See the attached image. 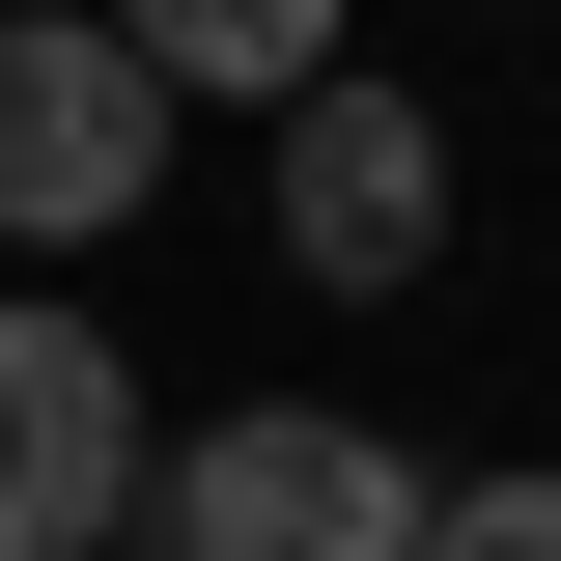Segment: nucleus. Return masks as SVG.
Listing matches in <instances>:
<instances>
[{
    "mask_svg": "<svg viewBox=\"0 0 561 561\" xmlns=\"http://www.w3.org/2000/svg\"><path fill=\"white\" fill-rule=\"evenodd\" d=\"M140 534H169V561H421V534H449V478H421L393 421L280 393V421H197V449L140 478Z\"/></svg>",
    "mask_w": 561,
    "mask_h": 561,
    "instance_id": "nucleus-1",
    "label": "nucleus"
},
{
    "mask_svg": "<svg viewBox=\"0 0 561 561\" xmlns=\"http://www.w3.org/2000/svg\"><path fill=\"white\" fill-rule=\"evenodd\" d=\"M140 197H169V84L113 57V0H28L0 28V253H84Z\"/></svg>",
    "mask_w": 561,
    "mask_h": 561,
    "instance_id": "nucleus-2",
    "label": "nucleus"
},
{
    "mask_svg": "<svg viewBox=\"0 0 561 561\" xmlns=\"http://www.w3.org/2000/svg\"><path fill=\"white\" fill-rule=\"evenodd\" d=\"M140 365L84 337V309H0V561H113L140 534Z\"/></svg>",
    "mask_w": 561,
    "mask_h": 561,
    "instance_id": "nucleus-3",
    "label": "nucleus"
},
{
    "mask_svg": "<svg viewBox=\"0 0 561 561\" xmlns=\"http://www.w3.org/2000/svg\"><path fill=\"white\" fill-rule=\"evenodd\" d=\"M280 253L337 280V309H393L421 253H449V113H421V84H309V113H280Z\"/></svg>",
    "mask_w": 561,
    "mask_h": 561,
    "instance_id": "nucleus-4",
    "label": "nucleus"
},
{
    "mask_svg": "<svg viewBox=\"0 0 561 561\" xmlns=\"http://www.w3.org/2000/svg\"><path fill=\"white\" fill-rule=\"evenodd\" d=\"M113 57L169 84V113H309V84H337V0H113Z\"/></svg>",
    "mask_w": 561,
    "mask_h": 561,
    "instance_id": "nucleus-5",
    "label": "nucleus"
},
{
    "mask_svg": "<svg viewBox=\"0 0 561 561\" xmlns=\"http://www.w3.org/2000/svg\"><path fill=\"white\" fill-rule=\"evenodd\" d=\"M421 561H561V478H449V534Z\"/></svg>",
    "mask_w": 561,
    "mask_h": 561,
    "instance_id": "nucleus-6",
    "label": "nucleus"
},
{
    "mask_svg": "<svg viewBox=\"0 0 561 561\" xmlns=\"http://www.w3.org/2000/svg\"><path fill=\"white\" fill-rule=\"evenodd\" d=\"M0 28H28V0H0Z\"/></svg>",
    "mask_w": 561,
    "mask_h": 561,
    "instance_id": "nucleus-7",
    "label": "nucleus"
}]
</instances>
